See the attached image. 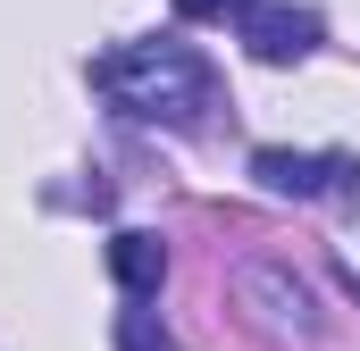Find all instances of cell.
Segmentation results:
<instances>
[{
  "instance_id": "obj_4",
  "label": "cell",
  "mask_w": 360,
  "mask_h": 351,
  "mask_svg": "<svg viewBox=\"0 0 360 351\" xmlns=\"http://www.w3.org/2000/svg\"><path fill=\"white\" fill-rule=\"evenodd\" d=\"M109 276H117L134 301H151L160 276H168V243H160V234H117V243H109Z\"/></svg>"
},
{
  "instance_id": "obj_5",
  "label": "cell",
  "mask_w": 360,
  "mask_h": 351,
  "mask_svg": "<svg viewBox=\"0 0 360 351\" xmlns=\"http://www.w3.org/2000/svg\"><path fill=\"white\" fill-rule=\"evenodd\" d=\"M243 8H252V0H176V17H193V25H201V17H243Z\"/></svg>"
},
{
  "instance_id": "obj_3",
  "label": "cell",
  "mask_w": 360,
  "mask_h": 351,
  "mask_svg": "<svg viewBox=\"0 0 360 351\" xmlns=\"http://www.w3.org/2000/svg\"><path fill=\"white\" fill-rule=\"evenodd\" d=\"M252 176L269 184V192H293V201H319V192H335L352 159L344 151H252Z\"/></svg>"
},
{
  "instance_id": "obj_1",
  "label": "cell",
  "mask_w": 360,
  "mask_h": 351,
  "mask_svg": "<svg viewBox=\"0 0 360 351\" xmlns=\"http://www.w3.org/2000/svg\"><path fill=\"white\" fill-rule=\"evenodd\" d=\"M92 84L126 117H168V126H193L218 100V76H210V59L193 42H126V51L92 59Z\"/></svg>"
},
{
  "instance_id": "obj_2",
  "label": "cell",
  "mask_w": 360,
  "mask_h": 351,
  "mask_svg": "<svg viewBox=\"0 0 360 351\" xmlns=\"http://www.w3.org/2000/svg\"><path fill=\"white\" fill-rule=\"evenodd\" d=\"M243 51L260 67H293L319 51V8H293V0H252L243 8Z\"/></svg>"
}]
</instances>
